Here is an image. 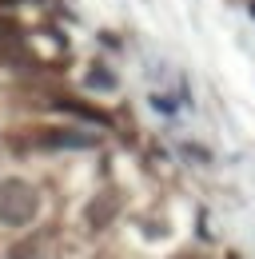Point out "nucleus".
Returning a JSON list of instances; mask_svg holds the SVG:
<instances>
[{
	"mask_svg": "<svg viewBox=\"0 0 255 259\" xmlns=\"http://www.w3.org/2000/svg\"><path fill=\"white\" fill-rule=\"evenodd\" d=\"M40 247H44V239L32 235V239H24V243H12L8 259H40Z\"/></svg>",
	"mask_w": 255,
	"mask_h": 259,
	"instance_id": "nucleus-4",
	"label": "nucleus"
},
{
	"mask_svg": "<svg viewBox=\"0 0 255 259\" xmlns=\"http://www.w3.org/2000/svg\"><path fill=\"white\" fill-rule=\"evenodd\" d=\"M44 148H96V136L92 132H72V128H52L40 136Z\"/></svg>",
	"mask_w": 255,
	"mask_h": 259,
	"instance_id": "nucleus-3",
	"label": "nucleus"
},
{
	"mask_svg": "<svg viewBox=\"0 0 255 259\" xmlns=\"http://www.w3.org/2000/svg\"><path fill=\"white\" fill-rule=\"evenodd\" d=\"M16 36H20L16 20H12V16H0V44H4V40H16Z\"/></svg>",
	"mask_w": 255,
	"mask_h": 259,
	"instance_id": "nucleus-6",
	"label": "nucleus"
},
{
	"mask_svg": "<svg viewBox=\"0 0 255 259\" xmlns=\"http://www.w3.org/2000/svg\"><path fill=\"white\" fill-rule=\"evenodd\" d=\"M120 215V192H100V195H92V203H88V211H84V220L100 231V227H108L112 220Z\"/></svg>",
	"mask_w": 255,
	"mask_h": 259,
	"instance_id": "nucleus-2",
	"label": "nucleus"
},
{
	"mask_svg": "<svg viewBox=\"0 0 255 259\" xmlns=\"http://www.w3.org/2000/svg\"><path fill=\"white\" fill-rule=\"evenodd\" d=\"M36 211H40V195H36L32 184H24V180H4L0 184V224L24 227L36 220Z\"/></svg>",
	"mask_w": 255,
	"mask_h": 259,
	"instance_id": "nucleus-1",
	"label": "nucleus"
},
{
	"mask_svg": "<svg viewBox=\"0 0 255 259\" xmlns=\"http://www.w3.org/2000/svg\"><path fill=\"white\" fill-rule=\"evenodd\" d=\"M60 108L76 112V116H84V120H92V124H108V116H104V112H96V108H84V104H76V100H60Z\"/></svg>",
	"mask_w": 255,
	"mask_h": 259,
	"instance_id": "nucleus-5",
	"label": "nucleus"
},
{
	"mask_svg": "<svg viewBox=\"0 0 255 259\" xmlns=\"http://www.w3.org/2000/svg\"><path fill=\"white\" fill-rule=\"evenodd\" d=\"M88 84H92V88H116V76H108V72H92Z\"/></svg>",
	"mask_w": 255,
	"mask_h": 259,
	"instance_id": "nucleus-7",
	"label": "nucleus"
}]
</instances>
